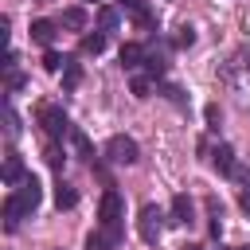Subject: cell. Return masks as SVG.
Here are the masks:
<instances>
[{"instance_id":"obj_32","label":"cell","mask_w":250,"mask_h":250,"mask_svg":"<svg viewBox=\"0 0 250 250\" xmlns=\"http://www.w3.org/2000/svg\"><path fill=\"white\" fill-rule=\"evenodd\" d=\"M242 180H246V188H250V172H246V176H242Z\"/></svg>"},{"instance_id":"obj_25","label":"cell","mask_w":250,"mask_h":250,"mask_svg":"<svg viewBox=\"0 0 250 250\" xmlns=\"http://www.w3.org/2000/svg\"><path fill=\"white\" fill-rule=\"evenodd\" d=\"M203 117H207V129H211V133H219V125H223V113H219V105H207V109H203Z\"/></svg>"},{"instance_id":"obj_11","label":"cell","mask_w":250,"mask_h":250,"mask_svg":"<svg viewBox=\"0 0 250 250\" xmlns=\"http://www.w3.org/2000/svg\"><path fill=\"white\" fill-rule=\"evenodd\" d=\"M23 215H27V211L20 207V199H16V195H8V199H4V227H8V230H16Z\"/></svg>"},{"instance_id":"obj_4","label":"cell","mask_w":250,"mask_h":250,"mask_svg":"<svg viewBox=\"0 0 250 250\" xmlns=\"http://www.w3.org/2000/svg\"><path fill=\"white\" fill-rule=\"evenodd\" d=\"M105 156H109L113 164H137V160H141V148H137L133 137H121V133H117V137L105 141Z\"/></svg>"},{"instance_id":"obj_30","label":"cell","mask_w":250,"mask_h":250,"mask_svg":"<svg viewBox=\"0 0 250 250\" xmlns=\"http://www.w3.org/2000/svg\"><path fill=\"white\" fill-rule=\"evenodd\" d=\"M86 250H105V238H102V234H90V242H86Z\"/></svg>"},{"instance_id":"obj_26","label":"cell","mask_w":250,"mask_h":250,"mask_svg":"<svg viewBox=\"0 0 250 250\" xmlns=\"http://www.w3.org/2000/svg\"><path fill=\"white\" fill-rule=\"evenodd\" d=\"M98 23H102L105 31H113V27H117V12H113V8H102V12H98Z\"/></svg>"},{"instance_id":"obj_14","label":"cell","mask_w":250,"mask_h":250,"mask_svg":"<svg viewBox=\"0 0 250 250\" xmlns=\"http://www.w3.org/2000/svg\"><path fill=\"white\" fill-rule=\"evenodd\" d=\"M78 82H82V62L66 59V66H62V90H78Z\"/></svg>"},{"instance_id":"obj_16","label":"cell","mask_w":250,"mask_h":250,"mask_svg":"<svg viewBox=\"0 0 250 250\" xmlns=\"http://www.w3.org/2000/svg\"><path fill=\"white\" fill-rule=\"evenodd\" d=\"M102 51H105V31L82 35V55H102Z\"/></svg>"},{"instance_id":"obj_5","label":"cell","mask_w":250,"mask_h":250,"mask_svg":"<svg viewBox=\"0 0 250 250\" xmlns=\"http://www.w3.org/2000/svg\"><path fill=\"white\" fill-rule=\"evenodd\" d=\"M160 219H164V215H160V207H156V203H145V207H141L137 230H141V238H145L148 246H152V242L160 238V230H164V223H160Z\"/></svg>"},{"instance_id":"obj_1","label":"cell","mask_w":250,"mask_h":250,"mask_svg":"<svg viewBox=\"0 0 250 250\" xmlns=\"http://www.w3.org/2000/svg\"><path fill=\"white\" fill-rule=\"evenodd\" d=\"M219 82L238 109H250V55L246 51H230L219 62Z\"/></svg>"},{"instance_id":"obj_23","label":"cell","mask_w":250,"mask_h":250,"mask_svg":"<svg viewBox=\"0 0 250 250\" xmlns=\"http://www.w3.org/2000/svg\"><path fill=\"white\" fill-rule=\"evenodd\" d=\"M43 156H47L51 168H62V148H59V141H47V152H43Z\"/></svg>"},{"instance_id":"obj_9","label":"cell","mask_w":250,"mask_h":250,"mask_svg":"<svg viewBox=\"0 0 250 250\" xmlns=\"http://www.w3.org/2000/svg\"><path fill=\"white\" fill-rule=\"evenodd\" d=\"M31 39H35L39 47H51V39H55V23H51V20H31Z\"/></svg>"},{"instance_id":"obj_12","label":"cell","mask_w":250,"mask_h":250,"mask_svg":"<svg viewBox=\"0 0 250 250\" xmlns=\"http://www.w3.org/2000/svg\"><path fill=\"white\" fill-rule=\"evenodd\" d=\"M172 223H176V227H188V223H191V199H188V195H176V199H172Z\"/></svg>"},{"instance_id":"obj_22","label":"cell","mask_w":250,"mask_h":250,"mask_svg":"<svg viewBox=\"0 0 250 250\" xmlns=\"http://www.w3.org/2000/svg\"><path fill=\"white\" fill-rule=\"evenodd\" d=\"M62 66H66V59H62L59 51H47V55H43V70L55 74V70H62Z\"/></svg>"},{"instance_id":"obj_10","label":"cell","mask_w":250,"mask_h":250,"mask_svg":"<svg viewBox=\"0 0 250 250\" xmlns=\"http://www.w3.org/2000/svg\"><path fill=\"white\" fill-rule=\"evenodd\" d=\"M23 176H27V172H23V160H20L16 152H8V156H4V184H20Z\"/></svg>"},{"instance_id":"obj_27","label":"cell","mask_w":250,"mask_h":250,"mask_svg":"<svg viewBox=\"0 0 250 250\" xmlns=\"http://www.w3.org/2000/svg\"><path fill=\"white\" fill-rule=\"evenodd\" d=\"M4 117H8V137H20V117H16V109H12V105H8V113H4Z\"/></svg>"},{"instance_id":"obj_28","label":"cell","mask_w":250,"mask_h":250,"mask_svg":"<svg viewBox=\"0 0 250 250\" xmlns=\"http://www.w3.org/2000/svg\"><path fill=\"white\" fill-rule=\"evenodd\" d=\"M23 86V74L20 70H8V90H20Z\"/></svg>"},{"instance_id":"obj_3","label":"cell","mask_w":250,"mask_h":250,"mask_svg":"<svg viewBox=\"0 0 250 250\" xmlns=\"http://www.w3.org/2000/svg\"><path fill=\"white\" fill-rule=\"evenodd\" d=\"M39 125L47 129V137H51V141H62V137H70V129H74L59 105H39Z\"/></svg>"},{"instance_id":"obj_7","label":"cell","mask_w":250,"mask_h":250,"mask_svg":"<svg viewBox=\"0 0 250 250\" xmlns=\"http://www.w3.org/2000/svg\"><path fill=\"white\" fill-rule=\"evenodd\" d=\"M211 164H215V172H223V176H238V164H234V148H230V145H219V148L211 152Z\"/></svg>"},{"instance_id":"obj_20","label":"cell","mask_w":250,"mask_h":250,"mask_svg":"<svg viewBox=\"0 0 250 250\" xmlns=\"http://www.w3.org/2000/svg\"><path fill=\"white\" fill-rule=\"evenodd\" d=\"M148 90H152V74H133V94L148 98Z\"/></svg>"},{"instance_id":"obj_2","label":"cell","mask_w":250,"mask_h":250,"mask_svg":"<svg viewBox=\"0 0 250 250\" xmlns=\"http://www.w3.org/2000/svg\"><path fill=\"white\" fill-rule=\"evenodd\" d=\"M98 223H102L105 246H117V242H121V195H117V191H105V195H102Z\"/></svg>"},{"instance_id":"obj_6","label":"cell","mask_w":250,"mask_h":250,"mask_svg":"<svg viewBox=\"0 0 250 250\" xmlns=\"http://www.w3.org/2000/svg\"><path fill=\"white\" fill-rule=\"evenodd\" d=\"M12 195H16V199H20V207L31 215V211L39 207V199H43V188H39V180H35V176H23V180L16 184V191H12Z\"/></svg>"},{"instance_id":"obj_8","label":"cell","mask_w":250,"mask_h":250,"mask_svg":"<svg viewBox=\"0 0 250 250\" xmlns=\"http://www.w3.org/2000/svg\"><path fill=\"white\" fill-rule=\"evenodd\" d=\"M145 59H148V47H141V43H125V47H121V66H125V70L145 66Z\"/></svg>"},{"instance_id":"obj_15","label":"cell","mask_w":250,"mask_h":250,"mask_svg":"<svg viewBox=\"0 0 250 250\" xmlns=\"http://www.w3.org/2000/svg\"><path fill=\"white\" fill-rule=\"evenodd\" d=\"M86 20H90L86 8H66V12H62V27H70V31H82Z\"/></svg>"},{"instance_id":"obj_17","label":"cell","mask_w":250,"mask_h":250,"mask_svg":"<svg viewBox=\"0 0 250 250\" xmlns=\"http://www.w3.org/2000/svg\"><path fill=\"white\" fill-rule=\"evenodd\" d=\"M207 215H211V238H219V234H223V207H219L215 195L207 199Z\"/></svg>"},{"instance_id":"obj_19","label":"cell","mask_w":250,"mask_h":250,"mask_svg":"<svg viewBox=\"0 0 250 250\" xmlns=\"http://www.w3.org/2000/svg\"><path fill=\"white\" fill-rule=\"evenodd\" d=\"M145 70H148L152 78H164V70H168V62H164V55H152V51H148V59H145Z\"/></svg>"},{"instance_id":"obj_18","label":"cell","mask_w":250,"mask_h":250,"mask_svg":"<svg viewBox=\"0 0 250 250\" xmlns=\"http://www.w3.org/2000/svg\"><path fill=\"white\" fill-rule=\"evenodd\" d=\"M70 141H74V148H78V156H82V160H94V148H90V137H86L82 129H70Z\"/></svg>"},{"instance_id":"obj_13","label":"cell","mask_w":250,"mask_h":250,"mask_svg":"<svg viewBox=\"0 0 250 250\" xmlns=\"http://www.w3.org/2000/svg\"><path fill=\"white\" fill-rule=\"evenodd\" d=\"M55 203H59V211H70V207L78 203V191H74L70 184H62V180H59V184H55Z\"/></svg>"},{"instance_id":"obj_31","label":"cell","mask_w":250,"mask_h":250,"mask_svg":"<svg viewBox=\"0 0 250 250\" xmlns=\"http://www.w3.org/2000/svg\"><path fill=\"white\" fill-rule=\"evenodd\" d=\"M125 8H133V12H141V0H121Z\"/></svg>"},{"instance_id":"obj_21","label":"cell","mask_w":250,"mask_h":250,"mask_svg":"<svg viewBox=\"0 0 250 250\" xmlns=\"http://www.w3.org/2000/svg\"><path fill=\"white\" fill-rule=\"evenodd\" d=\"M172 43H176V47H191V43H195V31H191V27L184 23V27H176V35H172Z\"/></svg>"},{"instance_id":"obj_29","label":"cell","mask_w":250,"mask_h":250,"mask_svg":"<svg viewBox=\"0 0 250 250\" xmlns=\"http://www.w3.org/2000/svg\"><path fill=\"white\" fill-rule=\"evenodd\" d=\"M238 207L250 215V188H242V191H238Z\"/></svg>"},{"instance_id":"obj_24","label":"cell","mask_w":250,"mask_h":250,"mask_svg":"<svg viewBox=\"0 0 250 250\" xmlns=\"http://www.w3.org/2000/svg\"><path fill=\"white\" fill-rule=\"evenodd\" d=\"M160 94H164L172 105H184V90H180V86H168V82H160Z\"/></svg>"}]
</instances>
